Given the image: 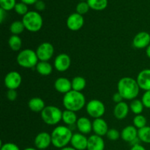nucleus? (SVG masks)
I'll return each mask as SVG.
<instances>
[{
  "label": "nucleus",
  "instance_id": "f257e3e1",
  "mask_svg": "<svg viewBox=\"0 0 150 150\" xmlns=\"http://www.w3.org/2000/svg\"><path fill=\"white\" fill-rule=\"evenodd\" d=\"M140 87L136 79L131 77H123L117 83V90L125 100L136 99L140 92Z\"/></svg>",
  "mask_w": 150,
  "mask_h": 150
},
{
  "label": "nucleus",
  "instance_id": "f03ea898",
  "mask_svg": "<svg viewBox=\"0 0 150 150\" xmlns=\"http://www.w3.org/2000/svg\"><path fill=\"white\" fill-rule=\"evenodd\" d=\"M62 103L66 110L77 111H81L86 104V98L83 94L81 92L71 90L64 95Z\"/></svg>",
  "mask_w": 150,
  "mask_h": 150
},
{
  "label": "nucleus",
  "instance_id": "7ed1b4c3",
  "mask_svg": "<svg viewBox=\"0 0 150 150\" xmlns=\"http://www.w3.org/2000/svg\"><path fill=\"white\" fill-rule=\"evenodd\" d=\"M51 135L53 146L58 149H62L70 143L73 133L67 126L59 125L53 130Z\"/></svg>",
  "mask_w": 150,
  "mask_h": 150
},
{
  "label": "nucleus",
  "instance_id": "20e7f679",
  "mask_svg": "<svg viewBox=\"0 0 150 150\" xmlns=\"http://www.w3.org/2000/svg\"><path fill=\"white\" fill-rule=\"evenodd\" d=\"M22 22L24 25L25 29L31 32H38L42 29L43 20L38 12L29 11L23 16Z\"/></svg>",
  "mask_w": 150,
  "mask_h": 150
},
{
  "label": "nucleus",
  "instance_id": "39448f33",
  "mask_svg": "<svg viewBox=\"0 0 150 150\" xmlns=\"http://www.w3.org/2000/svg\"><path fill=\"white\" fill-rule=\"evenodd\" d=\"M16 61L19 66L23 68H33L39 62L36 51L32 49H24L18 53Z\"/></svg>",
  "mask_w": 150,
  "mask_h": 150
},
{
  "label": "nucleus",
  "instance_id": "423d86ee",
  "mask_svg": "<svg viewBox=\"0 0 150 150\" xmlns=\"http://www.w3.org/2000/svg\"><path fill=\"white\" fill-rule=\"evenodd\" d=\"M41 118L48 125H56L62 119V111L55 105H47L41 112Z\"/></svg>",
  "mask_w": 150,
  "mask_h": 150
},
{
  "label": "nucleus",
  "instance_id": "0eeeda50",
  "mask_svg": "<svg viewBox=\"0 0 150 150\" xmlns=\"http://www.w3.org/2000/svg\"><path fill=\"white\" fill-rule=\"evenodd\" d=\"M86 110L89 117L94 119L101 118L105 112V106L100 100L94 99L86 103Z\"/></svg>",
  "mask_w": 150,
  "mask_h": 150
},
{
  "label": "nucleus",
  "instance_id": "6e6552de",
  "mask_svg": "<svg viewBox=\"0 0 150 150\" xmlns=\"http://www.w3.org/2000/svg\"><path fill=\"white\" fill-rule=\"evenodd\" d=\"M36 54L39 61L48 62L54 56V48L50 42H44L38 47Z\"/></svg>",
  "mask_w": 150,
  "mask_h": 150
},
{
  "label": "nucleus",
  "instance_id": "1a4fd4ad",
  "mask_svg": "<svg viewBox=\"0 0 150 150\" xmlns=\"http://www.w3.org/2000/svg\"><path fill=\"white\" fill-rule=\"evenodd\" d=\"M4 85L8 89H17L22 82L21 76L17 71H11L4 77Z\"/></svg>",
  "mask_w": 150,
  "mask_h": 150
},
{
  "label": "nucleus",
  "instance_id": "9d476101",
  "mask_svg": "<svg viewBox=\"0 0 150 150\" xmlns=\"http://www.w3.org/2000/svg\"><path fill=\"white\" fill-rule=\"evenodd\" d=\"M84 24V18L83 16L77 13L70 14L67 19V26L70 30L76 32L83 27Z\"/></svg>",
  "mask_w": 150,
  "mask_h": 150
},
{
  "label": "nucleus",
  "instance_id": "9b49d317",
  "mask_svg": "<svg viewBox=\"0 0 150 150\" xmlns=\"http://www.w3.org/2000/svg\"><path fill=\"white\" fill-rule=\"evenodd\" d=\"M34 144L36 149L40 150H44L49 147L52 144L51 141V135L47 132H41L39 133L35 138Z\"/></svg>",
  "mask_w": 150,
  "mask_h": 150
},
{
  "label": "nucleus",
  "instance_id": "f8f14e48",
  "mask_svg": "<svg viewBox=\"0 0 150 150\" xmlns=\"http://www.w3.org/2000/svg\"><path fill=\"white\" fill-rule=\"evenodd\" d=\"M71 64V59L66 54H60L54 59V65L56 70L59 72H65L70 68Z\"/></svg>",
  "mask_w": 150,
  "mask_h": 150
},
{
  "label": "nucleus",
  "instance_id": "ddd939ff",
  "mask_svg": "<svg viewBox=\"0 0 150 150\" xmlns=\"http://www.w3.org/2000/svg\"><path fill=\"white\" fill-rule=\"evenodd\" d=\"M150 45V34L146 32H140L136 34L133 40V46L138 49L146 48Z\"/></svg>",
  "mask_w": 150,
  "mask_h": 150
},
{
  "label": "nucleus",
  "instance_id": "4468645a",
  "mask_svg": "<svg viewBox=\"0 0 150 150\" xmlns=\"http://www.w3.org/2000/svg\"><path fill=\"white\" fill-rule=\"evenodd\" d=\"M70 144L72 147L76 150L87 149L88 138H86L84 134L81 133H73Z\"/></svg>",
  "mask_w": 150,
  "mask_h": 150
},
{
  "label": "nucleus",
  "instance_id": "2eb2a0df",
  "mask_svg": "<svg viewBox=\"0 0 150 150\" xmlns=\"http://www.w3.org/2000/svg\"><path fill=\"white\" fill-rule=\"evenodd\" d=\"M108 130V124L103 118L95 119L92 122V131L95 135L103 137L106 136Z\"/></svg>",
  "mask_w": 150,
  "mask_h": 150
},
{
  "label": "nucleus",
  "instance_id": "dca6fc26",
  "mask_svg": "<svg viewBox=\"0 0 150 150\" xmlns=\"http://www.w3.org/2000/svg\"><path fill=\"white\" fill-rule=\"evenodd\" d=\"M137 83L141 89L150 90V69H144L138 74Z\"/></svg>",
  "mask_w": 150,
  "mask_h": 150
},
{
  "label": "nucleus",
  "instance_id": "f3484780",
  "mask_svg": "<svg viewBox=\"0 0 150 150\" xmlns=\"http://www.w3.org/2000/svg\"><path fill=\"white\" fill-rule=\"evenodd\" d=\"M121 138L123 141L128 143H133L138 138V130L135 126L128 125L123 128L121 132Z\"/></svg>",
  "mask_w": 150,
  "mask_h": 150
},
{
  "label": "nucleus",
  "instance_id": "a211bd4d",
  "mask_svg": "<svg viewBox=\"0 0 150 150\" xmlns=\"http://www.w3.org/2000/svg\"><path fill=\"white\" fill-rule=\"evenodd\" d=\"M54 88L58 92L65 95L72 90L71 81L64 77L58 78L54 82Z\"/></svg>",
  "mask_w": 150,
  "mask_h": 150
},
{
  "label": "nucleus",
  "instance_id": "6ab92c4d",
  "mask_svg": "<svg viewBox=\"0 0 150 150\" xmlns=\"http://www.w3.org/2000/svg\"><path fill=\"white\" fill-rule=\"evenodd\" d=\"M105 142L101 136L92 135L88 138L87 150H104Z\"/></svg>",
  "mask_w": 150,
  "mask_h": 150
},
{
  "label": "nucleus",
  "instance_id": "aec40b11",
  "mask_svg": "<svg viewBox=\"0 0 150 150\" xmlns=\"http://www.w3.org/2000/svg\"><path fill=\"white\" fill-rule=\"evenodd\" d=\"M130 106L127 103L122 102L117 103L114 108V115L117 120H124L128 115Z\"/></svg>",
  "mask_w": 150,
  "mask_h": 150
},
{
  "label": "nucleus",
  "instance_id": "412c9836",
  "mask_svg": "<svg viewBox=\"0 0 150 150\" xmlns=\"http://www.w3.org/2000/svg\"><path fill=\"white\" fill-rule=\"evenodd\" d=\"M76 125L79 133L82 134H88L92 131V122L87 117H82L79 118Z\"/></svg>",
  "mask_w": 150,
  "mask_h": 150
},
{
  "label": "nucleus",
  "instance_id": "4be33fe9",
  "mask_svg": "<svg viewBox=\"0 0 150 150\" xmlns=\"http://www.w3.org/2000/svg\"><path fill=\"white\" fill-rule=\"evenodd\" d=\"M28 106L29 109L35 113L42 112V110L45 108V104L43 100L40 98H32L29 100L28 103Z\"/></svg>",
  "mask_w": 150,
  "mask_h": 150
},
{
  "label": "nucleus",
  "instance_id": "5701e85b",
  "mask_svg": "<svg viewBox=\"0 0 150 150\" xmlns=\"http://www.w3.org/2000/svg\"><path fill=\"white\" fill-rule=\"evenodd\" d=\"M37 72L41 76H49L53 70V67L48 62L40 61L35 67Z\"/></svg>",
  "mask_w": 150,
  "mask_h": 150
},
{
  "label": "nucleus",
  "instance_id": "b1692460",
  "mask_svg": "<svg viewBox=\"0 0 150 150\" xmlns=\"http://www.w3.org/2000/svg\"><path fill=\"white\" fill-rule=\"evenodd\" d=\"M62 120L64 122V124L70 126L76 124L78 121L76 112L65 109V111H62Z\"/></svg>",
  "mask_w": 150,
  "mask_h": 150
},
{
  "label": "nucleus",
  "instance_id": "393cba45",
  "mask_svg": "<svg viewBox=\"0 0 150 150\" xmlns=\"http://www.w3.org/2000/svg\"><path fill=\"white\" fill-rule=\"evenodd\" d=\"M72 90L77 91L81 92L82 90L85 89L86 86V79L81 76H76L71 81Z\"/></svg>",
  "mask_w": 150,
  "mask_h": 150
},
{
  "label": "nucleus",
  "instance_id": "a878e982",
  "mask_svg": "<svg viewBox=\"0 0 150 150\" xmlns=\"http://www.w3.org/2000/svg\"><path fill=\"white\" fill-rule=\"evenodd\" d=\"M86 2L90 9L96 11L105 10L108 6V0H87Z\"/></svg>",
  "mask_w": 150,
  "mask_h": 150
},
{
  "label": "nucleus",
  "instance_id": "bb28decb",
  "mask_svg": "<svg viewBox=\"0 0 150 150\" xmlns=\"http://www.w3.org/2000/svg\"><path fill=\"white\" fill-rule=\"evenodd\" d=\"M8 45L13 51H18L21 48L22 40L18 35H11L8 40Z\"/></svg>",
  "mask_w": 150,
  "mask_h": 150
},
{
  "label": "nucleus",
  "instance_id": "cd10ccee",
  "mask_svg": "<svg viewBox=\"0 0 150 150\" xmlns=\"http://www.w3.org/2000/svg\"><path fill=\"white\" fill-rule=\"evenodd\" d=\"M139 141L146 144H150V126H145L138 130Z\"/></svg>",
  "mask_w": 150,
  "mask_h": 150
},
{
  "label": "nucleus",
  "instance_id": "c85d7f7f",
  "mask_svg": "<svg viewBox=\"0 0 150 150\" xmlns=\"http://www.w3.org/2000/svg\"><path fill=\"white\" fill-rule=\"evenodd\" d=\"M129 106H130V111L136 115L142 114V113L143 112L144 108V105L142 100L139 99L133 100Z\"/></svg>",
  "mask_w": 150,
  "mask_h": 150
},
{
  "label": "nucleus",
  "instance_id": "c756f323",
  "mask_svg": "<svg viewBox=\"0 0 150 150\" xmlns=\"http://www.w3.org/2000/svg\"><path fill=\"white\" fill-rule=\"evenodd\" d=\"M25 27L22 21H15L10 24V32L13 35H18L24 31Z\"/></svg>",
  "mask_w": 150,
  "mask_h": 150
},
{
  "label": "nucleus",
  "instance_id": "7c9ffc66",
  "mask_svg": "<svg viewBox=\"0 0 150 150\" xmlns=\"http://www.w3.org/2000/svg\"><path fill=\"white\" fill-rule=\"evenodd\" d=\"M133 126L139 129L142 128V127L146 126V123H147V120L146 118L142 114H139V115H136L133 118Z\"/></svg>",
  "mask_w": 150,
  "mask_h": 150
},
{
  "label": "nucleus",
  "instance_id": "2f4dec72",
  "mask_svg": "<svg viewBox=\"0 0 150 150\" xmlns=\"http://www.w3.org/2000/svg\"><path fill=\"white\" fill-rule=\"evenodd\" d=\"M16 4V0H0V7L6 12L14 9Z\"/></svg>",
  "mask_w": 150,
  "mask_h": 150
},
{
  "label": "nucleus",
  "instance_id": "473e14b6",
  "mask_svg": "<svg viewBox=\"0 0 150 150\" xmlns=\"http://www.w3.org/2000/svg\"><path fill=\"white\" fill-rule=\"evenodd\" d=\"M14 10L17 14L23 16H24L25 15L29 12L27 4H24V3L21 2H21L16 3V6H15Z\"/></svg>",
  "mask_w": 150,
  "mask_h": 150
},
{
  "label": "nucleus",
  "instance_id": "72a5a7b5",
  "mask_svg": "<svg viewBox=\"0 0 150 150\" xmlns=\"http://www.w3.org/2000/svg\"><path fill=\"white\" fill-rule=\"evenodd\" d=\"M89 9H90V7H89V4L86 1H81L76 5V13L83 16V15L86 14L89 12Z\"/></svg>",
  "mask_w": 150,
  "mask_h": 150
},
{
  "label": "nucleus",
  "instance_id": "f704fd0d",
  "mask_svg": "<svg viewBox=\"0 0 150 150\" xmlns=\"http://www.w3.org/2000/svg\"><path fill=\"white\" fill-rule=\"evenodd\" d=\"M107 138L111 141H117L121 137V133L114 128L109 129L106 134Z\"/></svg>",
  "mask_w": 150,
  "mask_h": 150
},
{
  "label": "nucleus",
  "instance_id": "c9c22d12",
  "mask_svg": "<svg viewBox=\"0 0 150 150\" xmlns=\"http://www.w3.org/2000/svg\"><path fill=\"white\" fill-rule=\"evenodd\" d=\"M142 101L145 108H150V90L145 91L144 95H142Z\"/></svg>",
  "mask_w": 150,
  "mask_h": 150
},
{
  "label": "nucleus",
  "instance_id": "e433bc0d",
  "mask_svg": "<svg viewBox=\"0 0 150 150\" xmlns=\"http://www.w3.org/2000/svg\"><path fill=\"white\" fill-rule=\"evenodd\" d=\"M0 150H20V148L16 144L8 142V143L1 144Z\"/></svg>",
  "mask_w": 150,
  "mask_h": 150
},
{
  "label": "nucleus",
  "instance_id": "4c0bfd02",
  "mask_svg": "<svg viewBox=\"0 0 150 150\" xmlns=\"http://www.w3.org/2000/svg\"><path fill=\"white\" fill-rule=\"evenodd\" d=\"M7 98L10 101H15L18 98V92L16 89H8L7 92Z\"/></svg>",
  "mask_w": 150,
  "mask_h": 150
},
{
  "label": "nucleus",
  "instance_id": "58836bf2",
  "mask_svg": "<svg viewBox=\"0 0 150 150\" xmlns=\"http://www.w3.org/2000/svg\"><path fill=\"white\" fill-rule=\"evenodd\" d=\"M35 7L38 11H42L45 9V3L42 0H38L35 4Z\"/></svg>",
  "mask_w": 150,
  "mask_h": 150
},
{
  "label": "nucleus",
  "instance_id": "ea45409f",
  "mask_svg": "<svg viewBox=\"0 0 150 150\" xmlns=\"http://www.w3.org/2000/svg\"><path fill=\"white\" fill-rule=\"evenodd\" d=\"M123 99H124V98H122V95H120L118 92L113 95V100H114V102H115L117 104L122 102Z\"/></svg>",
  "mask_w": 150,
  "mask_h": 150
},
{
  "label": "nucleus",
  "instance_id": "a19ab883",
  "mask_svg": "<svg viewBox=\"0 0 150 150\" xmlns=\"http://www.w3.org/2000/svg\"><path fill=\"white\" fill-rule=\"evenodd\" d=\"M130 150H146V149H145L144 146L139 144H137L133 145V146H132Z\"/></svg>",
  "mask_w": 150,
  "mask_h": 150
},
{
  "label": "nucleus",
  "instance_id": "79ce46f5",
  "mask_svg": "<svg viewBox=\"0 0 150 150\" xmlns=\"http://www.w3.org/2000/svg\"><path fill=\"white\" fill-rule=\"evenodd\" d=\"M38 1V0H21V2L24 3V4H27V5H32V4L35 5V4Z\"/></svg>",
  "mask_w": 150,
  "mask_h": 150
},
{
  "label": "nucleus",
  "instance_id": "37998d69",
  "mask_svg": "<svg viewBox=\"0 0 150 150\" xmlns=\"http://www.w3.org/2000/svg\"><path fill=\"white\" fill-rule=\"evenodd\" d=\"M5 16H6V11L3 10V9L0 8V21H1V23H3Z\"/></svg>",
  "mask_w": 150,
  "mask_h": 150
},
{
  "label": "nucleus",
  "instance_id": "c03bdc74",
  "mask_svg": "<svg viewBox=\"0 0 150 150\" xmlns=\"http://www.w3.org/2000/svg\"><path fill=\"white\" fill-rule=\"evenodd\" d=\"M146 54L148 57V58L150 59V45L146 48Z\"/></svg>",
  "mask_w": 150,
  "mask_h": 150
},
{
  "label": "nucleus",
  "instance_id": "a18cd8bd",
  "mask_svg": "<svg viewBox=\"0 0 150 150\" xmlns=\"http://www.w3.org/2000/svg\"><path fill=\"white\" fill-rule=\"evenodd\" d=\"M59 150H76L74 148L72 147V146H65V147L62 148V149H60Z\"/></svg>",
  "mask_w": 150,
  "mask_h": 150
},
{
  "label": "nucleus",
  "instance_id": "49530a36",
  "mask_svg": "<svg viewBox=\"0 0 150 150\" xmlns=\"http://www.w3.org/2000/svg\"><path fill=\"white\" fill-rule=\"evenodd\" d=\"M23 150H38V149H35V148H33V147H27V148H25Z\"/></svg>",
  "mask_w": 150,
  "mask_h": 150
},
{
  "label": "nucleus",
  "instance_id": "de8ad7c7",
  "mask_svg": "<svg viewBox=\"0 0 150 150\" xmlns=\"http://www.w3.org/2000/svg\"><path fill=\"white\" fill-rule=\"evenodd\" d=\"M80 1H87V0H80Z\"/></svg>",
  "mask_w": 150,
  "mask_h": 150
}]
</instances>
